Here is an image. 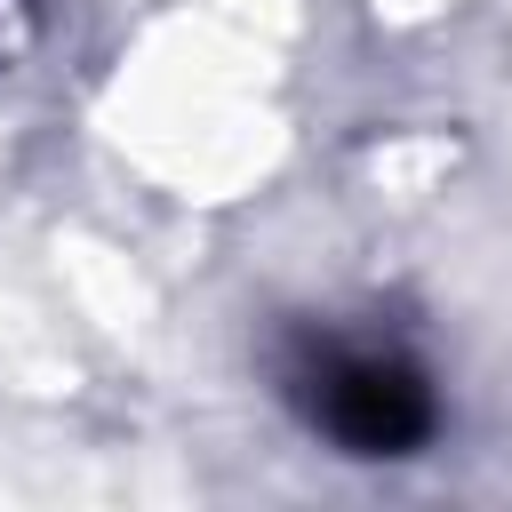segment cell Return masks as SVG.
<instances>
[{"instance_id":"obj_1","label":"cell","mask_w":512,"mask_h":512,"mask_svg":"<svg viewBox=\"0 0 512 512\" xmlns=\"http://www.w3.org/2000/svg\"><path fill=\"white\" fill-rule=\"evenodd\" d=\"M288 400L304 408L312 432H328L344 456H416L440 424L432 376L408 344L392 336H344V328H304L288 344Z\"/></svg>"}]
</instances>
